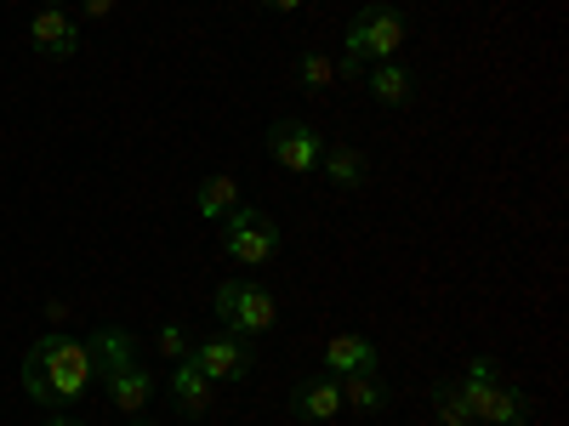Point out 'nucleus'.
Wrapping results in <instances>:
<instances>
[{
  "mask_svg": "<svg viewBox=\"0 0 569 426\" xmlns=\"http://www.w3.org/2000/svg\"><path fill=\"white\" fill-rule=\"evenodd\" d=\"M91 382H98V353H91V342H80V336L46 329V336L23 353V393L46 409H69Z\"/></svg>",
  "mask_w": 569,
  "mask_h": 426,
  "instance_id": "nucleus-1",
  "label": "nucleus"
},
{
  "mask_svg": "<svg viewBox=\"0 0 569 426\" xmlns=\"http://www.w3.org/2000/svg\"><path fill=\"white\" fill-rule=\"evenodd\" d=\"M405 40H410L405 12H399V7H388V0H376V7H365V12L348 23V40H342L337 74H342V80H359V69H365V63H393Z\"/></svg>",
  "mask_w": 569,
  "mask_h": 426,
  "instance_id": "nucleus-2",
  "label": "nucleus"
},
{
  "mask_svg": "<svg viewBox=\"0 0 569 426\" xmlns=\"http://www.w3.org/2000/svg\"><path fill=\"white\" fill-rule=\"evenodd\" d=\"M211 307H217V324L228 329V336H246V342L268 336V329L279 324V302L251 278H222Z\"/></svg>",
  "mask_w": 569,
  "mask_h": 426,
  "instance_id": "nucleus-3",
  "label": "nucleus"
},
{
  "mask_svg": "<svg viewBox=\"0 0 569 426\" xmlns=\"http://www.w3.org/2000/svg\"><path fill=\"white\" fill-rule=\"evenodd\" d=\"M217 240H222V251H228V262H240V267H262V262H273L279 256V222L268 216V211H257V205H233L222 222H217Z\"/></svg>",
  "mask_w": 569,
  "mask_h": 426,
  "instance_id": "nucleus-4",
  "label": "nucleus"
},
{
  "mask_svg": "<svg viewBox=\"0 0 569 426\" xmlns=\"http://www.w3.org/2000/svg\"><path fill=\"white\" fill-rule=\"evenodd\" d=\"M188 364H194L211 387H222V382H251V369H257V353H251V342L246 336H206L200 347H188Z\"/></svg>",
  "mask_w": 569,
  "mask_h": 426,
  "instance_id": "nucleus-5",
  "label": "nucleus"
},
{
  "mask_svg": "<svg viewBox=\"0 0 569 426\" xmlns=\"http://www.w3.org/2000/svg\"><path fill=\"white\" fill-rule=\"evenodd\" d=\"M268 154H273V165H279V171L308 176V171H319L325 136H319L308 120H279V125H268Z\"/></svg>",
  "mask_w": 569,
  "mask_h": 426,
  "instance_id": "nucleus-6",
  "label": "nucleus"
},
{
  "mask_svg": "<svg viewBox=\"0 0 569 426\" xmlns=\"http://www.w3.org/2000/svg\"><path fill=\"white\" fill-rule=\"evenodd\" d=\"M29 45L40 58H74L80 52V18L63 7V0H46V7H34V18H29Z\"/></svg>",
  "mask_w": 569,
  "mask_h": 426,
  "instance_id": "nucleus-7",
  "label": "nucleus"
},
{
  "mask_svg": "<svg viewBox=\"0 0 569 426\" xmlns=\"http://www.w3.org/2000/svg\"><path fill=\"white\" fill-rule=\"evenodd\" d=\"M370 369H382V353H376V342L365 336H330L325 342V375H370Z\"/></svg>",
  "mask_w": 569,
  "mask_h": 426,
  "instance_id": "nucleus-8",
  "label": "nucleus"
},
{
  "mask_svg": "<svg viewBox=\"0 0 569 426\" xmlns=\"http://www.w3.org/2000/svg\"><path fill=\"white\" fill-rule=\"evenodd\" d=\"M291 415L297 420H337L342 415V382L337 375H313L291 393Z\"/></svg>",
  "mask_w": 569,
  "mask_h": 426,
  "instance_id": "nucleus-9",
  "label": "nucleus"
},
{
  "mask_svg": "<svg viewBox=\"0 0 569 426\" xmlns=\"http://www.w3.org/2000/svg\"><path fill=\"white\" fill-rule=\"evenodd\" d=\"M103 387H109V404L120 415H142V409H149V398H154V375L142 369V364H126V369L103 375Z\"/></svg>",
  "mask_w": 569,
  "mask_h": 426,
  "instance_id": "nucleus-10",
  "label": "nucleus"
},
{
  "mask_svg": "<svg viewBox=\"0 0 569 426\" xmlns=\"http://www.w3.org/2000/svg\"><path fill=\"white\" fill-rule=\"evenodd\" d=\"M211 398H217V387L206 382V375L194 369V364H171V409L177 415H188V420H200L206 409H211Z\"/></svg>",
  "mask_w": 569,
  "mask_h": 426,
  "instance_id": "nucleus-11",
  "label": "nucleus"
},
{
  "mask_svg": "<svg viewBox=\"0 0 569 426\" xmlns=\"http://www.w3.org/2000/svg\"><path fill=\"white\" fill-rule=\"evenodd\" d=\"M319 171H325V182H337V187H365L370 182V160H365V149H353V142H325Z\"/></svg>",
  "mask_w": 569,
  "mask_h": 426,
  "instance_id": "nucleus-12",
  "label": "nucleus"
},
{
  "mask_svg": "<svg viewBox=\"0 0 569 426\" xmlns=\"http://www.w3.org/2000/svg\"><path fill=\"white\" fill-rule=\"evenodd\" d=\"M472 420H479V426H525L530 420V398L525 393H518V387H490L485 393V404L479 409H472Z\"/></svg>",
  "mask_w": 569,
  "mask_h": 426,
  "instance_id": "nucleus-13",
  "label": "nucleus"
},
{
  "mask_svg": "<svg viewBox=\"0 0 569 426\" xmlns=\"http://www.w3.org/2000/svg\"><path fill=\"white\" fill-rule=\"evenodd\" d=\"M365 85H370V98L382 103V109H405V103L416 98V74H410L405 63H376Z\"/></svg>",
  "mask_w": 569,
  "mask_h": 426,
  "instance_id": "nucleus-14",
  "label": "nucleus"
},
{
  "mask_svg": "<svg viewBox=\"0 0 569 426\" xmlns=\"http://www.w3.org/2000/svg\"><path fill=\"white\" fill-rule=\"evenodd\" d=\"M233 205H240V182H233L228 171H217V176H206V182L194 187V211H200L206 222H222Z\"/></svg>",
  "mask_w": 569,
  "mask_h": 426,
  "instance_id": "nucleus-15",
  "label": "nucleus"
},
{
  "mask_svg": "<svg viewBox=\"0 0 569 426\" xmlns=\"http://www.w3.org/2000/svg\"><path fill=\"white\" fill-rule=\"evenodd\" d=\"M342 409H359V415H382L388 409V387L382 375H342Z\"/></svg>",
  "mask_w": 569,
  "mask_h": 426,
  "instance_id": "nucleus-16",
  "label": "nucleus"
},
{
  "mask_svg": "<svg viewBox=\"0 0 569 426\" xmlns=\"http://www.w3.org/2000/svg\"><path fill=\"white\" fill-rule=\"evenodd\" d=\"M91 353H98V375H114V369L137 364V342H131V329H120V324L98 329V342H91Z\"/></svg>",
  "mask_w": 569,
  "mask_h": 426,
  "instance_id": "nucleus-17",
  "label": "nucleus"
},
{
  "mask_svg": "<svg viewBox=\"0 0 569 426\" xmlns=\"http://www.w3.org/2000/svg\"><path fill=\"white\" fill-rule=\"evenodd\" d=\"M433 415H439V426H479L456 382H439V387H433Z\"/></svg>",
  "mask_w": 569,
  "mask_h": 426,
  "instance_id": "nucleus-18",
  "label": "nucleus"
},
{
  "mask_svg": "<svg viewBox=\"0 0 569 426\" xmlns=\"http://www.w3.org/2000/svg\"><path fill=\"white\" fill-rule=\"evenodd\" d=\"M342 74H337V63H330L325 52H302L297 58V85H308V91H330Z\"/></svg>",
  "mask_w": 569,
  "mask_h": 426,
  "instance_id": "nucleus-19",
  "label": "nucleus"
},
{
  "mask_svg": "<svg viewBox=\"0 0 569 426\" xmlns=\"http://www.w3.org/2000/svg\"><path fill=\"white\" fill-rule=\"evenodd\" d=\"M154 347H160V358H166V364H182V358H188V329H182V324H160Z\"/></svg>",
  "mask_w": 569,
  "mask_h": 426,
  "instance_id": "nucleus-20",
  "label": "nucleus"
},
{
  "mask_svg": "<svg viewBox=\"0 0 569 426\" xmlns=\"http://www.w3.org/2000/svg\"><path fill=\"white\" fill-rule=\"evenodd\" d=\"M114 0H80V18H109Z\"/></svg>",
  "mask_w": 569,
  "mask_h": 426,
  "instance_id": "nucleus-21",
  "label": "nucleus"
},
{
  "mask_svg": "<svg viewBox=\"0 0 569 426\" xmlns=\"http://www.w3.org/2000/svg\"><path fill=\"white\" fill-rule=\"evenodd\" d=\"M262 7H268V12H279V18H284V12H302V7H308V0H262Z\"/></svg>",
  "mask_w": 569,
  "mask_h": 426,
  "instance_id": "nucleus-22",
  "label": "nucleus"
},
{
  "mask_svg": "<svg viewBox=\"0 0 569 426\" xmlns=\"http://www.w3.org/2000/svg\"><path fill=\"white\" fill-rule=\"evenodd\" d=\"M69 313H74V307H69V302H63V296H58V302H46V318H52V324H63V318H69Z\"/></svg>",
  "mask_w": 569,
  "mask_h": 426,
  "instance_id": "nucleus-23",
  "label": "nucleus"
},
{
  "mask_svg": "<svg viewBox=\"0 0 569 426\" xmlns=\"http://www.w3.org/2000/svg\"><path fill=\"white\" fill-rule=\"evenodd\" d=\"M40 426H86V420H69V415H52V420H40Z\"/></svg>",
  "mask_w": 569,
  "mask_h": 426,
  "instance_id": "nucleus-24",
  "label": "nucleus"
},
{
  "mask_svg": "<svg viewBox=\"0 0 569 426\" xmlns=\"http://www.w3.org/2000/svg\"><path fill=\"white\" fill-rule=\"evenodd\" d=\"M137 426H154V420H137Z\"/></svg>",
  "mask_w": 569,
  "mask_h": 426,
  "instance_id": "nucleus-25",
  "label": "nucleus"
}]
</instances>
